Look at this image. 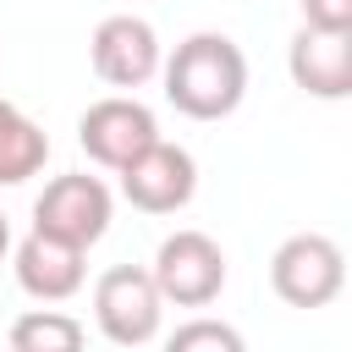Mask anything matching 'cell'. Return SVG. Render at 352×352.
<instances>
[{"label": "cell", "instance_id": "obj_14", "mask_svg": "<svg viewBox=\"0 0 352 352\" xmlns=\"http://www.w3.org/2000/svg\"><path fill=\"white\" fill-rule=\"evenodd\" d=\"M302 28H314V33H352V0H302Z\"/></svg>", "mask_w": 352, "mask_h": 352}, {"label": "cell", "instance_id": "obj_13", "mask_svg": "<svg viewBox=\"0 0 352 352\" xmlns=\"http://www.w3.org/2000/svg\"><path fill=\"white\" fill-rule=\"evenodd\" d=\"M165 352H248V341H242V330H236V324L198 314V319H187V324H176V330H170Z\"/></svg>", "mask_w": 352, "mask_h": 352}, {"label": "cell", "instance_id": "obj_5", "mask_svg": "<svg viewBox=\"0 0 352 352\" xmlns=\"http://www.w3.org/2000/svg\"><path fill=\"white\" fill-rule=\"evenodd\" d=\"M154 292L176 308H209L226 286V253L209 231H170L148 264Z\"/></svg>", "mask_w": 352, "mask_h": 352}, {"label": "cell", "instance_id": "obj_2", "mask_svg": "<svg viewBox=\"0 0 352 352\" xmlns=\"http://www.w3.org/2000/svg\"><path fill=\"white\" fill-rule=\"evenodd\" d=\"M270 286L286 308H324L346 286V253L324 231H297L270 258Z\"/></svg>", "mask_w": 352, "mask_h": 352}, {"label": "cell", "instance_id": "obj_15", "mask_svg": "<svg viewBox=\"0 0 352 352\" xmlns=\"http://www.w3.org/2000/svg\"><path fill=\"white\" fill-rule=\"evenodd\" d=\"M11 253V220H6V209H0V258Z\"/></svg>", "mask_w": 352, "mask_h": 352}, {"label": "cell", "instance_id": "obj_10", "mask_svg": "<svg viewBox=\"0 0 352 352\" xmlns=\"http://www.w3.org/2000/svg\"><path fill=\"white\" fill-rule=\"evenodd\" d=\"M286 72L314 99H346L352 94V33H314L297 28L286 50Z\"/></svg>", "mask_w": 352, "mask_h": 352}, {"label": "cell", "instance_id": "obj_1", "mask_svg": "<svg viewBox=\"0 0 352 352\" xmlns=\"http://www.w3.org/2000/svg\"><path fill=\"white\" fill-rule=\"evenodd\" d=\"M165 72V99L187 121H226L242 94H248V55L226 33H192L160 60Z\"/></svg>", "mask_w": 352, "mask_h": 352}, {"label": "cell", "instance_id": "obj_8", "mask_svg": "<svg viewBox=\"0 0 352 352\" xmlns=\"http://www.w3.org/2000/svg\"><path fill=\"white\" fill-rule=\"evenodd\" d=\"M88 60H94V77L110 82V88H143L154 72H160V33L132 16V11H116L94 28L88 38Z\"/></svg>", "mask_w": 352, "mask_h": 352}, {"label": "cell", "instance_id": "obj_12", "mask_svg": "<svg viewBox=\"0 0 352 352\" xmlns=\"http://www.w3.org/2000/svg\"><path fill=\"white\" fill-rule=\"evenodd\" d=\"M82 346H88L82 319H72L60 308H28V314H16L11 341H6V352H82Z\"/></svg>", "mask_w": 352, "mask_h": 352}, {"label": "cell", "instance_id": "obj_3", "mask_svg": "<svg viewBox=\"0 0 352 352\" xmlns=\"http://www.w3.org/2000/svg\"><path fill=\"white\" fill-rule=\"evenodd\" d=\"M110 187L88 170H66L55 182H44V192L33 198V231L55 236V242H72V248H94L104 231H110Z\"/></svg>", "mask_w": 352, "mask_h": 352}, {"label": "cell", "instance_id": "obj_7", "mask_svg": "<svg viewBox=\"0 0 352 352\" xmlns=\"http://www.w3.org/2000/svg\"><path fill=\"white\" fill-rule=\"evenodd\" d=\"M116 176H121V198H126L132 209H143V214H176V209H187L192 192H198V165H192V154H187L182 143H165V138H154V143H148L132 165H121Z\"/></svg>", "mask_w": 352, "mask_h": 352}, {"label": "cell", "instance_id": "obj_4", "mask_svg": "<svg viewBox=\"0 0 352 352\" xmlns=\"http://www.w3.org/2000/svg\"><path fill=\"white\" fill-rule=\"evenodd\" d=\"M94 324L116 346H143L165 324V297L154 292V275L143 264H116L94 280Z\"/></svg>", "mask_w": 352, "mask_h": 352}, {"label": "cell", "instance_id": "obj_11", "mask_svg": "<svg viewBox=\"0 0 352 352\" xmlns=\"http://www.w3.org/2000/svg\"><path fill=\"white\" fill-rule=\"evenodd\" d=\"M44 160H50L44 126H38L22 104L0 99V187H22L28 176L44 170Z\"/></svg>", "mask_w": 352, "mask_h": 352}, {"label": "cell", "instance_id": "obj_9", "mask_svg": "<svg viewBox=\"0 0 352 352\" xmlns=\"http://www.w3.org/2000/svg\"><path fill=\"white\" fill-rule=\"evenodd\" d=\"M11 270H16V286L33 297V302H66L82 292L88 280V264H82V248L72 242H55L44 231H28L11 253Z\"/></svg>", "mask_w": 352, "mask_h": 352}, {"label": "cell", "instance_id": "obj_6", "mask_svg": "<svg viewBox=\"0 0 352 352\" xmlns=\"http://www.w3.org/2000/svg\"><path fill=\"white\" fill-rule=\"evenodd\" d=\"M154 138H160V121H154V110H148L143 99H132V94L94 99V104L77 116V143H82V154H88L94 165H104V170L132 165Z\"/></svg>", "mask_w": 352, "mask_h": 352}]
</instances>
